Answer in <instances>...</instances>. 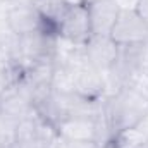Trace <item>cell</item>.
I'll use <instances>...</instances> for the list:
<instances>
[{
    "label": "cell",
    "mask_w": 148,
    "mask_h": 148,
    "mask_svg": "<svg viewBox=\"0 0 148 148\" xmlns=\"http://www.w3.org/2000/svg\"><path fill=\"white\" fill-rule=\"evenodd\" d=\"M136 148H148V143H143V145H140V147H136Z\"/></svg>",
    "instance_id": "2e32d148"
},
{
    "label": "cell",
    "mask_w": 148,
    "mask_h": 148,
    "mask_svg": "<svg viewBox=\"0 0 148 148\" xmlns=\"http://www.w3.org/2000/svg\"><path fill=\"white\" fill-rule=\"evenodd\" d=\"M147 112L148 100L131 86L109 97L107 102L102 105V115L112 129V134H115L121 129L136 126Z\"/></svg>",
    "instance_id": "6da1fadb"
},
{
    "label": "cell",
    "mask_w": 148,
    "mask_h": 148,
    "mask_svg": "<svg viewBox=\"0 0 148 148\" xmlns=\"http://www.w3.org/2000/svg\"><path fill=\"white\" fill-rule=\"evenodd\" d=\"M131 88L133 90H136L141 97H145L148 100V73H140L136 77H134V81L131 83Z\"/></svg>",
    "instance_id": "30bf717a"
},
{
    "label": "cell",
    "mask_w": 148,
    "mask_h": 148,
    "mask_svg": "<svg viewBox=\"0 0 148 148\" xmlns=\"http://www.w3.org/2000/svg\"><path fill=\"white\" fill-rule=\"evenodd\" d=\"M98 117L67 115L55 126L57 134L62 140H69V141H93V143H97Z\"/></svg>",
    "instance_id": "8992f818"
},
{
    "label": "cell",
    "mask_w": 148,
    "mask_h": 148,
    "mask_svg": "<svg viewBox=\"0 0 148 148\" xmlns=\"http://www.w3.org/2000/svg\"><path fill=\"white\" fill-rule=\"evenodd\" d=\"M140 73H148V41L141 45V55H140Z\"/></svg>",
    "instance_id": "7c38bea8"
},
{
    "label": "cell",
    "mask_w": 148,
    "mask_h": 148,
    "mask_svg": "<svg viewBox=\"0 0 148 148\" xmlns=\"http://www.w3.org/2000/svg\"><path fill=\"white\" fill-rule=\"evenodd\" d=\"M109 36L117 47L141 45L148 41V24L138 16L134 9L122 7Z\"/></svg>",
    "instance_id": "7a4b0ae2"
},
{
    "label": "cell",
    "mask_w": 148,
    "mask_h": 148,
    "mask_svg": "<svg viewBox=\"0 0 148 148\" xmlns=\"http://www.w3.org/2000/svg\"><path fill=\"white\" fill-rule=\"evenodd\" d=\"M134 10L138 12V16L148 24V0H136Z\"/></svg>",
    "instance_id": "8fae6325"
},
{
    "label": "cell",
    "mask_w": 148,
    "mask_h": 148,
    "mask_svg": "<svg viewBox=\"0 0 148 148\" xmlns=\"http://www.w3.org/2000/svg\"><path fill=\"white\" fill-rule=\"evenodd\" d=\"M84 57L90 66L97 67L98 71H109L115 64L119 57V47L112 41L110 36L91 35V38L84 43Z\"/></svg>",
    "instance_id": "52a82bcc"
},
{
    "label": "cell",
    "mask_w": 148,
    "mask_h": 148,
    "mask_svg": "<svg viewBox=\"0 0 148 148\" xmlns=\"http://www.w3.org/2000/svg\"><path fill=\"white\" fill-rule=\"evenodd\" d=\"M86 9L91 23V33L109 36L122 7L117 3V0H93L86 3Z\"/></svg>",
    "instance_id": "ba28073f"
},
{
    "label": "cell",
    "mask_w": 148,
    "mask_h": 148,
    "mask_svg": "<svg viewBox=\"0 0 148 148\" xmlns=\"http://www.w3.org/2000/svg\"><path fill=\"white\" fill-rule=\"evenodd\" d=\"M100 148H115L112 143H107V145H103V147H100Z\"/></svg>",
    "instance_id": "9a60e30c"
},
{
    "label": "cell",
    "mask_w": 148,
    "mask_h": 148,
    "mask_svg": "<svg viewBox=\"0 0 148 148\" xmlns=\"http://www.w3.org/2000/svg\"><path fill=\"white\" fill-rule=\"evenodd\" d=\"M59 38L71 41L74 45H84L91 38V23L88 16L86 3L71 5L67 14L64 16L62 23L57 28Z\"/></svg>",
    "instance_id": "277c9868"
},
{
    "label": "cell",
    "mask_w": 148,
    "mask_h": 148,
    "mask_svg": "<svg viewBox=\"0 0 148 148\" xmlns=\"http://www.w3.org/2000/svg\"><path fill=\"white\" fill-rule=\"evenodd\" d=\"M67 5H79V3H84V0H64Z\"/></svg>",
    "instance_id": "5bb4252c"
},
{
    "label": "cell",
    "mask_w": 148,
    "mask_h": 148,
    "mask_svg": "<svg viewBox=\"0 0 148 148\" xmlns=\"http://www.w3.org/2000/svg\"><path fill=\"white\" fill-rule=\"evenodd\" d=\"M31 5L40 14V17L53 28H59V24L62 23L64 16L71 7L64 0H31Z\"/></svg>",
    "instance_id": "9c48e42d"
},
{
    "label": "cell",
    "mask_w": 148,
    "mask_h": 148,
    "mask_svg": "<svg viewBox=\"0 0 148 148\" xmlns=\"http://www.w3.org/2000/svg\"><path fill=\"white\" fill-rule=\"evenodd\" d=\"M73 69V81H74V93L86 98L98 102L105 95V77L103 73L97 67L90 66L88 62L71 67Z\"/></svg>",
    "instance_id": "5b68a950"
},
{
    "label": "cell",
    "mask_w": 148,
    "mask_h": 148,
    "mask_svg": "<svg viewBox=\"0 0 148 148\" xmlns=\"http://www.w3.org/2000/svg\"><path fill=\"white\" fill-rule=\"evenodd\" d=\"M136 127L141 131V134L145 136V140L148 141V112L145 114V115H143V119H141V121L136 124Z\"/></svg>",
    "instance_id": "4fadbf2b"
},
{
    "label": "cell",
    "mask_w": 148,
    "mask_h": 148,
    "mask_svg": "<svg viewBox=\"0 0 148 148\" xmlns=\"http://www.w3.org/2000/svg\"><path fill=\"white\" fill-rule=\"evenodd\" d=\"M5 23H7L9 31L17 38L28 36L31 33H36V31H45L48 35H57L59 36L57 28L47 24L40 17V14L35 10L33 5H16V7H12L5 16Z\"/></svg>",
    "instance_id": "3957f363"
},
{
    "label": "cell",
    "mask_w": 148,
    "mask_h": 148,
    "mask_svg": "<svg viewBox=\"0 0 148 148\" xmlns=\"http://www.w3.org/2000/svg\"><path fill=\"white\" fill-rule=\"evenodd\" d=\"M90 2H93V0H84V3H90Z\"/></svg>",
    "instance_id": "e0dca14e"
}]
</instances>
